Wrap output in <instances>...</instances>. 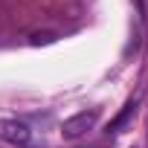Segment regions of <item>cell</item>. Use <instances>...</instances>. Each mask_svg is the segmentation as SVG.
<instances>
[{
	"label": "cell",
	"mask_w": 148,
	"mask_h": 148,
	"mask_svg": "<svg viewBox=\"0 0 148 148\" xmlns=\"http://www.w3.org/2000/svg\"><path fill=\"white\" fill-rule=\"evenodd\" d=\"M96 119H99V110H82V113H76V116H70V119L61 125V136H64V139H79V136H84V134L96 125Z\"/></svg>",
	"instance_id": "obj_1"
},
{
	"label": "cell",
	"mask_w": 148,
	"mask_h": 148,
	"mask_svg": "<svg viewBox=\"0 0 148 148\" xmlns=\"http://www.w3.org/2000/svg\"><path fill=\"white\" fill-rule=\"evenodd\" d=\"M29 136H32V131H29L26 122H18V119H0V139H3V142L26 145Z\"/></svg>",
	"instance_id": "obj_2"
},
{
	"label": "cell",
	"mask_w": 148,
	"mask_h": 148,
	"mask_svg": "<svg viewBox=\"0 0 148 148\" xmlns=\"http://www.w3.org/2000/svg\"><path fill=\"white\" fill-rule=\"evenodd\" d=\"M134 113H136V99L125 105V110H122V113H119V116H116V119H113V122L108 125V131H110V134H119V131H122V128L128 125V119H131Z\"/></svg>",
	"instance_id": "obj_3"
},
{
	"label": "cell",
	"mask_w": 148,
	"mask_h": 148,
	"mask_svg": "<svg viewBox=\"0 0 148 148\" xmlns=\"http://www.w3.org/2000/svg\"><path fill=\"white\" fill-rule=\"evenodd\" d=\"M52 41H55V35H49V32H44V35L35 32V35H32V44H52Z\"/></svg>",
	"instance_id": "obj_4"
},
{
	"label": "cell",
	"mask_w": 148,
	"mask_h": 148,
	"mask_svg": "<svg viewBox=\"0 0 148 148\" xmlns=\"http://www.w3.org/2000/svg\"><path fill=\"white\" fill-rule=\"evenodd\" d=\"M134 148H136V145H134Z\"/></svg>",
	"instance_id": "obj_5"
}]
</instances>
